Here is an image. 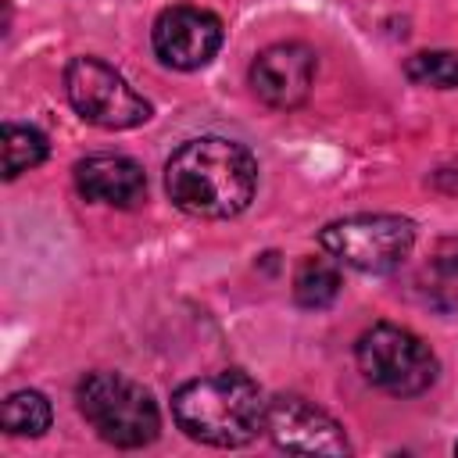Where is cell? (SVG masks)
Instances as JSON below:
<instances>
[{
	"instance_id": "7c38bea8",
	"label": "cell",
	"mask_w": 458,
	"mask_h": 458,
	"mask_svg": "<svg viewBox=\"0 0 458 458\" xmlns=\"http://www.w3.org/2000/svg\"><path fill=\"white\" fill-rule=\"evenodd\" d=\"M0 422L11 437H43L50 429V401L39 390H14L0 408Z\"/></svg>"
},
{
	"instance_id": "52a82bcc",
	"label": "cell",
	"mask_w": 458,
	"mask_h": 458,
	"mask_svg": "<svg viewBox=\"0 0 458 458\" xmlns=\"http://www.w3.org/2000/svg\"><path fill=\"white\" fill-rule=\"evenodd\" d=\"M150 39H154V54L161 57V64L193 72V68H204L218 54L222 21H218V14H211L204 7L175 4L157 14Z\"/></svg>"
},
{
	"instance_id": "5bb4252c",
	"label": "cell",
	"mask_w": 458,
	"mask_h": 458,
	"mask_svg": "<svg viewBox=\"0 0 458 458\" xmlns=\"http://www.w3.org/2000/svg\"><path fill=\"white\" fill-rule=\"evenodd\" d=\"M426 301L440 311H451L458 308V243L454 240H444L437 247V254L429 258L426 265Z\"/></svg>"
},
{
	"instance_id": "9a60e30c",
	"label": "cell",
	"mask_w": 458,
	"mask_h": 458,
	"mask_svg": "<svg viewBox=\"0 0 458 458\" xmlns=\"http://www.w3.org/2000/svg\"><path fill=\"white\" fill-rule=\"evenodd\" d=\"M404 75L415 86L429 89H454L458 86V54L451 50H422L404 61Z\"/></svg>"
},
{
	"instance_id": "8992f818",
	"label": "cell",
	"mask_w": 458,
	"mask_h": 458,
	"mask_svg": "<svg viewBox=\"0 0 458 458\" xmlns=\"http://www.w3.org/2000/svg\"><path fill=\"white\" fill-rule=\"evenodd\" d=\"M72 107L100 129H132L150 118V104L100 57H72L64 68Z\"/></svg>"
},
{
	"instance_id": "9c48e42d",
	"label": "cell",
	"mask_w": 458,
	"mask_h": 458,
	"mask_svg": "<svg viewBox=\"0 0 458 458\" xmlns=\"http://www.w3.org/2000/svg\"><path fill=\"white\" fill-rule=\"evenodd\" d=\"M315 82V50L304 43H272L250 64V89L279 111L308 100Z\"/></svg>"
},
{
	"instance_id": "8fae6325",
	"label": "cell",
	"mask_w": 458,
	"mask_h": 458,
	"mask_svg": "<svg viewBox=\"0 0 458 458\" xmlns=\"http://www.w3.org/2000/svg\"><path fill=\"white\" fill-rule=\"evenodd\" d=\"M340 293V261L329 258H304L293 272V297L301 308H329Z\"/></svg>"
},
{
	"instance_id": "6da1fadb",
	"label": "cell",
	"mask_w": 458,
	"mask_h": 458,
	"mask_svg": "<svg viewBox=\"0 0 458 458\" xmlns=\"http://www.w3.org/2000/svg\"><path fill=\"white\" fill-rule=\"evenodd\" d=\"M165 190L193 218H233L254 200L258 161L225 136H197L168 157Z\"/></svg>"
},
{
	"instance_id": "30bf717a",
	"label": "cell",
	"mask_w": 458,
	"mask_h": 458,
	"mask_svg": "<svg viewBox=\"0 0 458 458\" xmlns=\"http://www.w3.org/2000/svg\"><path fill=\"white\" fill-rule=\"evenodd\" d=\"M75 186L86 200L111 208H136L147 197L143 168L125 154H89L75 165Z\"/></svg>"
},
{
	"instance_id": "4fadbf2b",
	"label": "cell",
	"mask_w": 458,
	"mask_h": 458,
	"mask_svg": "<svg viewBox=\"0 0 458 458\" xmlns=\"http://www.w3.org/2000/svg\"><path fill=\"white\" fill-rule=\"evenodd\" d=\"M47 157V136L32 125H14L7 122L4 125V175L7 179H18L21 172L43 165Z\"/></svg>"
},
{
	"instance_id": "7a4b0ae2",
	"label": "cell",
	"mask_w": 458,
	"mask_h": 458,
	"mask_svg": "<svg viewBox=\"0 0 458 458\" xmlns=\"http://www.w3.org/2000/svg\"><path fill=\"white\" fill-rule=\"evenodd\" d=\"M265 408L261 386L240 372L222 369L200 379L182 383L172 394V419L175 426L200 444L211 447H243L265 429Z\"/></svg>"
},
{
	"instance_id": "ba28073f",
	"label": "cell",
	"mask_w": 458,
	"mask_h": 458,
	"mask_svg": "<svg viewBox=\"0 0 458 458\" xmlns=\"http://www.w3.org/2000/svg\"><path fill=\"white\" fill-rule=\"evenodd\" d=\"M265 433L276 447L293 454H347L351 444L333 415L304 397H276L265 408Z\"/></svg>"
},
{
	"instance_id": "277c9868",
	"label": "cell",
	"mask_w": 458,
	"mask_h": 458,
	"mask_svg": "<svg viewBox=\"0 0 458 458\" xmlns=\"http://www.w3.org/2000/svg\"><path fill=\"white\" fill-rule=\"evenodd\" d=\"M354 358L361 376L390 397H415L429 390L437 379L433 351L411 329H401L390 322H379L369 333H361Z\"/></svg>"
},
{
	"instance_id": "3957f363",
	"label": "cell",
	"mask_w": 458,
	"mask_h": 458,
	"mask_svg": "<svg viewBox=\"0 0 458 458\" xmlns=\"http://www.w3.org/2000/svg\"><path fill=\"white\" fill-rule=\"evenodd\" d=\"M82 419L114 447H143L157 437L161 415L150 390L122 372H89L75 390Z\"/></svg>"
},
{
	"instance_id": "2e32d148",
	"label": "cell",
	"mask_w": 458,
	"mask_h": 458,
	"mask_svg": "<svg viewBox=\"0 0 458 458\" xmlns=\"http://www.w3.org/2000/svg\"><path fill=\"white\" fill-rule=\"evenodd\" d=\"M454 451H458V444H454Z\"/></svg>"
},
{
	"instance_id": "5b68a950",
	"label": "cell",
	"mask_w": 458,
	"mask_h": 458,
	"mask_svg": "<svg viewBox=\"0 0 458 458\" xmlns=\"http://www.w3.org/2000/svg\"><path fill=\"white\" fill-rule=\"evenodd\" d=\"M318 243L340 265L383 276L401 268V261L411 254L415 225L401 215H354V218L329 222L318 233Z\"/></svg>"
}]
</instances>
